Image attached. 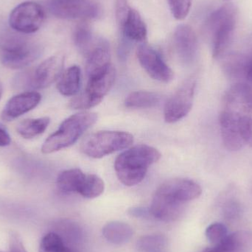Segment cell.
<instances>
[{"instance_id":"cell-33","label":"cell","mask_w":252,"mask_h":252,"mask_svg":"<svg viewBox=\"0 0 252 252\" xmlns=\"http://www.w3.org/2000/svg\"><path fill=\"white\" fill-rule=\"evenodd\" d=\"M240 213V207L236 201H229L223 207V214L227 219H235Z\"/></svg>"},{"instance_id":"cell-5","label":"cell","mask_w":252,"mask_h":252,"mask_svg":"<svg viewBox=\"0 0 252 252\" xmlns=\"http://www.w3.org/2000/svg\"><path fill=\"white\" fill-rule=\"evenodd\" d=\"M236 22L237 10L232 4H224L210 15L207 22V29L213 44V57H221L229 48Z\"/></svg>"},{"instance_id":"cell-34","label":"cell","mask_w":252,"mask_h":252,"mask_svg":"<svg viewBox=\"0 0 252 252\" xmlns=\"http://www.w3.org/2000/svg\"><path fill=\"white\" fill-rule=\"evenodd\" d=\"M128 214L130 216H133L135 218H149L151 216V211H150L149 208H146V207H132V208L129 209Z\"/></svg>"},{"instance_id":"cell-21","label":"cell","mask_w":252,"mask_h":252,"mask_svg":"<svg viewBox=\"0 0 252 252\" xmlns=\"http://www.w3.org/2000/svg\"><path fill=\"white\" fill-rule=\"evenodd\" d=\"M81 69L74 65L63 72L59 78L57 89L63 96H73L79 90L81 84Z\"/></svg>"},{"instance_id":"cell-13","label":"cell","mask_w":252,"mask_h":252,"mask_svg":"<svg viewBox=\"0 0 252 252\" xmlns=\"http://www.w3.org/2000/svg\"><path fill=\"white\" fill-rule=\"evenodd\" d=\"M64 58L54 56L46 59L28 78L29 87L34 89H44L50 87L60 78L63 74Z\"/></svg>"},{"instance_id":"cell-24","label":"cell","mask_w":252,"mask_h":252,"mask_svg":"<svg viewBox=\"0 0 252 252\" xmlns=\"http://www.w3.org/2000/svg\"><path fill=\"white\" fill-rule=\"evenodd\" d=\"M50 119L47 117L27 119L19 123L16 127L18 133L25 139H32L42 134L48 127Z\"/></svg>"},{"instance_id":"cell-35","label":"cell","mask_w":252,"mask_h":252,"mask_svg":"<svg viewBox=\"0 0 252 252\" xmlns=\"http://www.w3.org/2000/svg\"><path fill=\"white\" fill-rule=\"evenodd\" d=\"M11 138L4 126L0 125V147H5L10 145Z\"/></svg>"},{"instance_id":"cell-37","label":"cell","mask_w":252,"mask_h":252,"mask_svg":"<svg viewBox=\"0 0 252 252\" xmlns=\"http://www.w3.org/2000/svg\"><path fill=\"white\" fill-rule=\"evenodd\" d=\"M2 93H3L2 84H1V83L0 82V100H1V96H2Z\"/></svg>"},{"instance_id":"cell-31","label":"cell","mask_w":252,"mask_h":252,"mask_svg":"<svg viewBox=\"0 0 252 252\" xmlns=\"http://www.w3.org/2000/svg\"><path fill=\"white\" fill-rule=\"evenodd\" d=\"M6 252H28L24 246L22 237L16 231L10 230L9 232L8 250Z\"/></svg>"},{"instance_id":"cell-1","label":"cell","mask_w":252,"mask_h":252,"mask_svg":"<svg viewBox=\"0 0 252 252\" xmlns=\"http://www.w3.org/2000/svg\"><path fill=\"white\" fill-rule=\"evenodd\" d=\"M202 189L196 182L186 179H174L160 185L150 207L151 216L162 221H173L180 216L184 205L196 199Z\"/></svg>"},{"instance_id":"cell-6","label":"cell","mask_w":252,"mask_h":252,"mask_svg":"<svg viewBox=\"0 0 252 252\" xmlns=\"http://www.w3.org/2000/svg\"><path fill=\"white\" fill-rule=\"evenodd\" d=\"M133 142V135L127 132L103 130L87 136L81 143V149L91 158H100L128 148Z\"/></svg>"},{"instance_id":"cell-10","label":"cell","mask_w":252,"mask_h":252,"mask_svg":"<svg viewBox=\"0 0 252 252\" xmlns=\"http://www.w3.org/2000/svg\"><path fill=\"white\" fill-rule=\"evenodd\" d=\"M195 87V78H189L170 97L164 109L166 122L174 124L183 119L189 114L193 104Z\"/></svg>"},{"instance_id":"cell-27","label":"cell","mask_w":252,"mask_h":252,"mask_svg":"<svg viewBox=\"0 0 252 252\" xmlns=\"http://www.w3.org/2000/svg\"><path fill=\"white\" fill-rule=\"evenodd\" d=\"M39 252H75L69 248L63 238L56 232H49L41 239L38 248Z\"/></svg>"},{"instance_id":"cell-17","label":"cell","mask_w":252,"mask_h":252,"mask_svg":"<svg viewBox=\"0 0 252 252\" xmlns=\"http://www.w3.org/2000/svg\"><path fill=\"white\" fill-rule=\"evenodd\" d=\"M118 24L127 41L142 42L146 39V25L137 10L130 8L124 19Z\"/></svg>"},{"instance_id":"cell-11","label":"cell","mask_w":252,"mask_h":252,"mask_svg":"<svg viewBox=\"0 0 252 252\" xmlns=\"http://www.w3.org/2000/svg\"><path fill=\"white\" fill-rule=\"evenodd\" d=\"M223 112L240 119L252 118V87L245 83H237L223 97Z\"/></svg>"},{"instance_id":"cell-9","label":"cell","mask_w":252,"mask_h":252,"mask_svg":"<svg viewBox=\"0 0 252 252\" xmlns=\"http://www.w3.org/2000/svg\"><path fill=\"white\" fill-rule=\"evenodd\" d=\"M49 11L59 19H91L100 16L98 4L91 0H50Z\"/></svg>"},{"instance_id":"cell-32","label":"cell","mask_w":252,"mask_h":252,"mask_svg":"<svg viewBox=\"0 0 252 252\" xmlns=\"http://www.w3.org/2000/svg\"><path fill=\"white\" fill-rule=\"evenodd\" d=\"M241 132L244 143L252 148V118L241 121Z\"/></svg>"},{"instance_id":"cell-36","label":"cell","mask_w":252,"mask_h":252,"mask_svg":"<svg viewBox=\"0 0 252 252\" xmlns=\"http://www.w3.org/2000/svg\"><path fill=\"white\" fill-rule=\"evenodd\" d=\"M245 75L249 81L252 83V57L247 59V65H246Z\"/></svg>"},{"instance_id":"cell-4","label":"cell","mask_w":252,"mask_h":252,"mask_svg":"<svg viewBox=\"0 0 252 252\" xmlns=\"http://www.w3.org/2000/svg\"><path fill=\"white\" fill-rule=\"evenodd\" d=\"M41 47L25 37L5 34L0 38V61L12 69L27 67L41 55Z\"/></svg>"},{"instance_id":"cell-25","label":"cell","mask_w":252,"mask_h":252,"mask_svg":"<svg viewBox=\"0 0 252 252\" xmlns=\"http://www.w3.org/2000/svg\"><path fill=\"white\" fill-rule=\"evenodd\" d=\"M159 100V96L152 92H133L126 99L125 106L130 109H149L157 106Z\"/></svg>"},{"instance_id":"cell-8","label":"cell","mask_w":252,"mask_h":252,"mask_svg":"<svg viewBox=\"0 0 252 252\" xmlns=\"http://www.w3.org/2000/svg\"><path fill=\"white\" fill-rule=\"evenodd\" d=\"M44 19V11L40 4L35 1H25L12 10L9 25L19 33H33L41 28Z\"/></svg>"},{"instance_id":"cell-23","label":"cell","mask_w":252,"mask_h":252,"mask_svg":"<svg viewBox=\"0 0 252 252\" xmlns=\"http://www.w3.org/2000/svg\"><path fill=\"white\" fill-rule=\"evenodd\" d=\"M85 175L82 170L78 168L65 170L58 176L56 182L58 188L64 193H78Z\"/></svg>"},{"instance_id":"cell-18","label":"cell","mask_w":252,"mask_h":252,"mask_svg":"<svg viewBox=\"0 0 252 252\" xmlns=\"http://www.w3.org/2000/svg\"><path fill=\"white\" fill-rule=\"evenodd\" d=\"M86 59V72L88 78L104 72L112 65L109 43L102 38L100 44Z\"/></svg>"},{"instance_id":"cell-16","label":"cell","mask_w":252,"mask_h":252,"mask_svg":"<svg viewBox=\"0 0 252 252\" xmlns=\"http://www.w3.org/2000/svg\"><path fill=\"white\" fill-rule=\"evenodd\" d=\"M241 121L223 111L220 113V133L223 145L228 151H239L245 145L241 136Z\"/></svg>"},{"instance_id":"cell-26","label":"cell","mask_w":252,"mask_h":252,"mask_svg":"<svg viewBox=\"0 0 252 252\" xmlns=\"http://www.w3.org/2000/svg\"><path fill=\"white\" fill-rule=\"evenodd\" d=\"M104 189V182L99 176L86 174L78 193L86 198H95L103 193Z\"/></svg>"},{"instance_id":"cell-14","label":"cell","mask_w":252,"mask_h":252,"mask_svg":"<svg viewBox=\"0 0 252 252\" xmlns=\"http://www.w3.org/2000/svg\"><path fill=\"white\" fill-rule=\"evenodd\" d=\"M173 44L178 57L183 63H190L195 60L198 41L193 29L189 25H179L173 35Z\"/></svg>"},{"instance_id":"cell-12","label":"cell","mask_w":252,"mask_h":252,"mask_svg":"<svg viewBox=\"0 0 252 252\" xmlns=\"http://www.w3.org/2000/svg\"><path fill=\"white\" fill-rule=\"evenodd\" d=\"M136 56L139 63L147 73L157 81L168 83L173 80L174 73L164 62L159 53L148 44L138 47Z\"/></svg>"},{"instance_id":"cell-28","label":"cell","mask_w":252,"mask_h":252,"mask_svg":"<svg viewBox=\"0 0 252 252\" xmlns=\"http://www.w3.org/2000/svg\"><path fill=\"white\" fill-rule=\"evenodd\" d=\"M167 243V238L164 235H146L137 241L136 249L140 252H160L165 248Z\"/></svg>"},{"instance_id":"cell-20","label":"cell","mask_w":252,"mask_h":252,"mask_svg":"<svg viewBox=\"0 0 252 252\" xmlns=\"http://www.w3.org/2000/svg\"><path fill=\"white\" fill-rule=\"evenodd\" d=\"M131 226L121 221H111L103 228V235L109 242L115 245H121L128 242L133 237Z\"/></svg>"},{"instance_id":"cell-19","label":"cell","mask_w":252,"mask_h":252,"mask_svg":"<svg viewBox=\"0 0 252 252\" xmlns=\"http://www.w3.org/2000/svg\"><path fill=\"white\" fill-rule=\"evenodd\" d=\"M252 245V234L239 231L228 235L219 244L206 249L204 252H247Z\"/></svg>"},{"instance_id":"cell-15","label":"cell","mask_w":252,"mask_h":252,"mask_svg":"<svg viewBox=\"0 0 252 252\" xmlns=\"http://www.w3.org/2000/svg\"><path fill=\"white\" fill-rule=\"evenodd\" d=\"M41 100V94L37 92H25L13 96L4 106L1 119L7 122L13 121L35 109Z\"/></svg>"},{"instance_id":"cell-29","label":"cell","mask_w":252,"mask_h":252,"mask_svg":"<svg viewBox=\"0 0 252 252\" xmlns=\"http://www.w3.org/2000/svg\"><path fill=\"white\" fill-rule=\"evenodd\" d=\"M172 14L177 20H183L189 14L192 0H168Z\"/></svg>"},{"instance_id":"cell-7","label":"cell","mask_w":252,"mask_h":252,"mask_svg":"<svg viewBox=\"0 0 252 252\" xmlns=\"http://www.w3.org/2000/svg\"><path fill=\"white\" fill-rule=\"evenodd\" d=\"M115 75V67L111 65L104 72L89 78L85 90L69 101V107L84 110L98 105L112 89Z\"/></svg>"},{"instance_id":"cell-3","label":"cell","mask_w":252,"mask_h":252,"mask_svg":"<svg viewBox=\"0 0 252 252\" xmlns=\"http://www.w3.org/2000/svg\"><path fill=\"white\" fill-rule=\"evenodd\" d=\"M97 121V114L93 112H81L72 115L46 139L41 147V152L52 154L71 146Z\"/></svg>"},{"instance_id":"cell-2","label":"cell","mask_w":252,"mask_h":252,"mask_svg":"<svg viewBox=\"0 0 252 252\" xmlns=\"http://www.w3.org/2000/svg\"><path fill=\"white\" fill-rule=\"evenodd\" d=\"M160 158L161 154L156 148L147 145H136L117 157L115 172L121 183L134 186L145 179L150 166Z\"/></svg>"},{"instance_id":"cell-22","label":"cell","mask_w":252,"mask_h":252,"mask_svg":"<svg viewBox=\"0 0 252 252\" xmlns=\"http://www.w3.org/2000/svg\"><path fill=\"white\" fill-rule=\"evenodd\" d=\"M102 38L94 36L88 26L81 25L75 30L74 42L81 54L86 58L100 44Z\"/></svg>"},{"instance_id":"cell-30","label":"cell","mask_w":252,"mask_h":252,"mask_svg":"<svg viewBox=\"0 0 252 252\" xmlns=\"http://www.w3.org/2000/svg\"><path fill=\"white\" fill-rule=\"evenodd\" d=\"M205 234L207 240L213 245L219 244L228 235L227 229L220 223L210 225L206 229Z\"/></svg>"}]
</instances>
